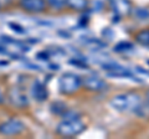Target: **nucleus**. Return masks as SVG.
Here are the masks:
<instances>
[{"label": "nucleus", "mask_w": 149, "mask_h": 139, "mask_svg": "<svg viewBox=\"0 0 149 139\" xmlns=\"http://www.w3.org/2000/svg\"><path fill=\"white\" fill-rule=\"evenodd\" d=\"M107 1H108L111 10L119 17L128 16L132 14L133 5L130 0H107Z\"/></svg>", "instance_id": "0eeeda50"}, {"label": "nucleus", "mask_w": 149, "mask_h": 139, "mask_svg": "<svg viewBox=\"0 0 149 139\" xmlns=\"http://www.w3.org/2000/svg\"><path fill=\"white\" fill-rule=\"evenodd\" d=\"M19 6L31 14H41L47 8L45 0H19Z\"/></svg>", "instance_id": "6e6552de"}, {"label": "nucleus", "mask_w": 149, "mask_h": 139, "mask_svg": "<svg viewBox=\"0 0 149 139\" xmlns=\"http://www.w3.org/2000/svg\"><path fill=\"white\" fill-rule=\"evenodd\" d=\"M51 111L57 115H62L67 111V108H66V104L62 103V102H55V103H52V106H51Z\"/></svg>", "instance_id": "2eb2a0df"}, {"label": "nucleus", "mask_w": 149, "mask_h": 139, "mask_svg": "<svg viewBox=\"0 0 149 139\" xmlns=\"http://www.w3.org/2000/svg\"><path fill=\"white\" fill-rule=\"evenodd\" d=\"M25 124L17 118H10L5 122L0 123V134L5 137L19 136L25 131Z\"/></svg>", "instance_id": "20e7f679"}, {"label": "nucleus", "mask_w": 149, "mask_h": 139, "mask_svg": "<svg viewBox=\"0 0 149 139\" xmlns=\"http://www.w3.org/2000/svg\"><path fill=\"white\" fill-rule=\"evenodd\" d=\"M112 108L122 113H137L139 114L144 106L143 99L137 92H122L114 95L109 101Z\"/></svg>", "instance_id": "f257e3e1"}, {"label": "nucleus", "mask_w": 149, "mask_h": 139, "mask_svg": "<svg viewBox=\"0 0 149 139\" xmlns=\"http://www.w3.org/2000/svg\"><path fill=\"white\" fill-rule=\"evenodd\" d=\"M31 96H32V98L37 102H44V101L47 99L49 92H47V88H46V86L42 82L35 81L31 86Z\"/></svg>", "instance_id": "9d476101"}, {"label": "nucleus", "mask_w": 149, "mask_h": 139, "mask_svg": "<svg viewBox=\"0 0 149 139\" xmlns=\"http://www.w3.org/2000/svg\"><path fill=\"white\" fill-rule=\"evenodd\" d=\"M86 124L82 122L80 117L76 118H66L62 119L56 127V133L65 138H71L80 136L82 132H85Z\"/></svg>", "instance_id": "f03ea898"}, {"label": "nucleus", "mask_w": 149, "mask_h": 139, "mask_svg": "<svg viewBox=\"0 0 149 139\" xmlns=\"http://www.w3.org/2000/svg\"><path fill=\"white\" fill-rule=\"evenodd\" d=\"M103 70L108 73L109 76H114V77H128L132 80H137V77L129 71L128 68H125L123 66H120L118 63H104L103 65Z\"/></svg>", "instance_id": "1a4fd4ad"}, {"label": "nucleus", "mask_w": 149, "mask_h": 139, "mask_svg": "<svg viewBox=\"0 0 149 139\" xmlns=\"http://www.w3.org/2000/svg\"><path fill=\"white\" fill-rule=\"evenodd\" d=\"M90 6V0H67L66 8L73 11H85Z\"/></svg>", "instance_id": "9b49d317"}, {"label": "nucleus", "mask_w": 149, "mask_h": 139, "mask_svg": "<svg viewBox=\"0 0 149 139\" xmlns=\"http://www.w3.org/2000/svg\"><path fill=\"white\" fill-rule=\"evenodd\" d=\"M82 87L90 92L98 93V92L106 91L108 88V85L98 76H86L85 78H82Z\"/></svg>", "instance_id": "423d86ee"}, {"label": "nucleus", "mask_w": 149, "mask_h": 139, "mask_svg": "<svg viewBox=\"0 0 149 139\" xmlns=\"http://www.w3.org/2000/svg\"><path fill=\"white\" fill-rule=\"evenodd\" d=\"M134 39H136L138 44L144 45V46H149V29L141 30L138 34H136Z\"/></svg>", "instance_id": "ddd939ff"}, {"label": "nucleus", "mask_w": 149, "mask_h": 139, "mask_svg": "<svg viewBox=\"0 0 149 139\" xmlns=\"http://www.w3.org/2000/svg\"><path fill=\"white\" fill-rule=\"evenodd\" d=\"M8 101L10 104L16 107L19 109H24L29 106V98H27L26 93L22 90L17 88V87H13L8 92Z\"/></svg>", "instance_id": "39448f33"}, {"label": "nucleus", "mask_w": 149, "mask_h": 139, "mask_svg": "<svg viewBox=\"0 0 149 139\" xmlns=\"http://www.w3.org/2000/svg\"><path fill=\"white\" fill-rule=\"evenodd\" d=\"M0 5H1V4H0Z\"/></svg>", "instance_id": "6ab92c4d"}, {"label": "nucleus", "mask_w": 149, "mask_h": 139, "mask_svg": "<svg viewBox=\"0 0 149 139\" xmlns=\"http://www.w3.org/2000/svg\"><path fill=\"white\" fill-rule=\"evenodd\" d=\"M132 14L137 19H141V20H148L149 19V9L148 8H133Z\"/></svg>", "instance_id": "4468645a"}, {"label": "nucleus", "mask_w": 149, "mask_h": 139, "mask_svg": "<svg viewBox=\"0 0 149 139\" xmlns=\"http://www.w3.org/2000/svg\"><path fill=\"white\" fill-rule=\"evenodd\" d=\"M146 101H147V103L149 104V90L147 91V93H146Z\"/></svg>", "instance_id": "a211bd4d"}, {"label": "nucleus", "mask_w": 149, "mask_h": 139, "mask_svg": "<svg viewBox=\"0 0 149 139\" xmlns=\"http://www.w3.org/2000/svg\"><path fill=\"white\" fill-rule=\"evenodd\" d=\"M46 5L49 8H51L52 10L56 11H60V10H63L66 8V3L67 0H45Z\"/></svg>", "instance_id": "f8f14e48"}, {"label": "nucleus", "mask_w": 149, "mask_h": 139, "mask_svg": "<svg viewBox=\"0 0 149 139\" xmlns=\"http://www.w3.org/2000/svg\"><path fill=\"white\" fill-rule=\"evenodd\" d=\"M4 101H5V97H4L3 92L0 91V104H1V103H4Z\"/></svg>", "instance_id": "f3484780"}, {"label": "nucleus", "mask_w": 149, "mask_h": 139, "mask_svg": "<svg viewBox=\"0 0 149 139\" xmlns=\"http://www.w3.org/2000/svg\"><path fill=\"white\" fill-rule=\"evenodd\" d=\"M133 49V45L128 42V41H122V42H118L117 45L114 46V51H117V52H125V51H130Z\"/></svg>", "instance_id": "dca6fc26"}, {"label": "nucleus", "mask_w": 149, "mask_h": 139, "mask_svg": "<svg viewBox=\"0 0 149 139\" xmlns=\"http://www.w3.org/2000/svg\"><path fill=\"white\" fill-rule=\"evenodd\" d=\"M82 87V78L73 72H66L58 78V90L62 95L71 96L80 91Z\"/></svg>", "instance_id": "7ed1b4c3"}]
</instances>
